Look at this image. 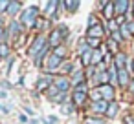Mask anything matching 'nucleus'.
<instances>
[{
    "mask_svg": "<svg viewBox=\"0 0 134 124\" xmlns=\"http://www.w3.org/2000/svg\"><path fill=\"white\" fill-rule=\"evenodd\" d=\"M37 15H39V8L31 6V8H28V11H24V13H22L20 20H22V24H24V26H31V24H35Z\"/></svg>",
    "mask_w": 134,
    "mask_h": 124,
    "instance_id": "nucleus-1",
    "label": "nucleus"
},
{
    "mask_svg": "<svg viewBox=\"0 0 134 124\" xmlns=\"http://www.w3.org/2000/svg\"><path fill=\"white\" fill-rule=\"evenodd\" d=\"M66 33H68V31H66V28H64V26H61L59 29L52 31V35H50V46L57 48V46L61 44V40H63V35H66Z\"/></svg>",
    "mask_w": 134,
    "mask_h": 124,
    "instance_id": "nucleus-2",
    "label": "nucleus"
},
{
    "mask_svg": "<svg viewBox=\"0 0 134 124\" xmlns=\"http://www.w3.org/2000/svg\"><path fill=\"white\" fill-rule=\"evenodd\" d=\"M42 49H44V37H37V38H35V42L31 44V48H30L28 55H30V57H35V55H39Z\"/></svg>",
    "mask_w": 134,
    "mask_h": 124,
    "instance_id": "nucleus-3",
    "label": "nucleus"
},
{
    "mask_svg": "<svg viewBox=\"0 0 134 124\" xmlns=\"http://www.w3.org/2000/svg\"><path fill=\"white\" fill-rule=\"evenodd\" d=\"M59 66H61V58L55 57V55H52V57L48 58V62H46V71H48V73H53V71H57Z\"/></svg>",
    "mask_w": 134,
    "mask_h": 124,
    "instance_id": "nucleus-4",
    "label": "nucleus"
},
{
    "mask_svg": "<svg viewBox=\"0 0 134 124\" xmlns=\"http://www.w3.org/2000/svg\"><path fill=\"white\" fill-rule=\"evenodd\" d=\"M92 53H94V51H92L88 46H86V49H85V44L81 46V62H83L85 66H88V64L92 62Z\"/></svg>",
    "mask_w": 134,
    "mask_h": 124,
    "instance_id": "nucleus-5",
    "label": "nucleus"
},
{
    "mask_svg": "<svg viewBox=\"0 0 134 124\" xmlns=\"http://www.w3.org/2000/svg\"><path fill=\"white\" fill-rule=\"evenodd\" d=\"M129 2H127V0H118V2H114V11L121 17L123 13H127V9H129Z\"/></svg>",
    "mask_w": 134,
    "mask_h": 124,
    "instance_id": "nucleus-6",
    "label": "nucleus"
},
{
    "mask_svg": "<svg viewBox=\"0 0 134 124\" xmlns=\"http://www.w3.org/2000/svg\"><path fill=\"white\" fill-rule=\"evenodd\" d=\"M99 91H101V97H105L107 100H110V99L114 97V89H112L110 84H105V86L101 84V86H99Z\"/></svg>",
    "mask_w": 134,
    "mask_h": 124,
    "instance_id": "nucleus-7",
    "label": "nucleus"
},
{
    "mask_svg": "<svg viewBox=\"0 0 134 124\" xmlns=\"http://www.w3.org/2000/svg\"><path fill=\"white\" fill-rule=\"evenodd\" d=\"M134 33V22H127V24H121V37L129 38L130 35Z\"/></svg>",
    "mask_w": 134,
    "mask_h": 124,
    "instance_id": "nucleus-8",
    "label": "nucleus"
},
{
    "mask_svg": "<svg viewBox=\"0 0 134 124\" xmlns=\"http://www.w3.org/2000/svg\"><path fill=\"white\" fill-rule=\"evenodd\" d=\"M92 109H94V111H97V113H107L108 104H107L105 100H99V102H94V104H92Z\"/></svg>",
    "mask_w": 134,
    "mask_h": 124,
    "instance_id": "nucleus-9",
    "label": "nucleus"
},
{
    "mask_svg": "<svg viewBox=\"0 0 134 124\" xmlns=\"http://www.w3.org/2000/svg\"><path fill=\"white\" fill-rule=\"evenodd\" d=\"M88 37H92V38H101V37H103V28H101V26L90 28V29H88Z\"/></svg>",
    "mask_w": 134,
    "mask_h": 124,
    "instance_id": "nucleus-10",
    "label": "nucleus"
},
{
    "mask_svg": "<svg viewBox=\"0 0 134 124\" xmlns=\"http://www.w3.org/2000/svg\"><path fill=\"white\" fill-rule=\"evenodd\" d=\"M103 15L107 17V18H112V15H114V4L112 2H103Z\"/></svg>",
    "mask_w": 134,
    "mask_h": 124,
    "instance_id": "nucleus-11",
    "label": "nucleus"
},
{
    "mask_svg": "<svg viewBox=\"0 0 134 124\" xmlns=\"http://www.w3.org/2000/svg\"><path fill=\"white\" fill-rule=\"evenodd\" d=\"M55 88L61 89V91H66V89L70 88V80H68V79H57V80H55Z\"/></svg>",
    "mask_w": 134,
    "mask_h": 124,
    "instance_id": "nucleus-12",
    "label": "nucleus"
},
{
    "mask_svg": "<svg viewBox=\"0 0 134 124\" xmlns=\"http://www.w3.org/2000/svg\"><path fill=\"white\" fill-rule=\"evenodd\" d=\"M50 82H52V80H50L48 77H41V79H39V84H37V89H39V91L46 89V88L50 86Z\"/></svg>",
    "mask_w": 134,
    "mask_h": 124,
    "instance_id": "nucleus-13",
    "label": "nucleus"
},
{
    "mask_svg": "<svg viewBox=\"0 0 134 124\" xmlns=\"http://www.w3.org/2000/svg\"><path fill=\"white\" fill-rule=\"evenodd\" d=\"M118 79H119V84H129V73H127V69H119L118 71Z\"/></svg>",
    "mask_w": 134,
    "mask_h": 124,
    "instance_id": "nucleus-14",
    "label": "nucleus"
},
{
    "mask_svg": "<svg viewBox=\"0 0 134 124\" xmlns=\"http://www.w3.org/2000/svg\"><path fill=\"white\" fill-rule=\"evenodd\" d=\"M85 99H86V93H83V91H75L74 93V102L75 104H83Z\"/></svg>",
    "mask_w": 134,
    "mask_h": 124,
    "instance_id": "nucleus-15",
    "label": "nucleus"
},
{
    "mask_svg": "<svg viewBox=\"0 0 134 124\" xmlns=\"http://www.w3.org/2000/svg\"><path fill=\"white\" fill-rule=\"evenodd\" d=\"M19 31H20V26H19V22H13V24L9 26V29H8V37H11V35L15 37Z\"/></svg>",
    "mask_w": 134,
    "mask_h": 124,
    "instance_id": "nucleus-16",
    "label": "nucleus"
},
{
    "mask_svg": "<svg viewBox=\"0 0 134 124\" xmlns=\"http://www.w3.org/2000/svg\"><path fill=\"white\" fill-rule=\"evenodd\" d=\"M103 62V53L101 51H94V55H92V64H101Z\"/></svg>",
    "mask_w": 134,
    "mask_h": 124,
    "instance_id": "nucleus-17",
    "label": "nucleus"
},
{
    "mask_svg": "<svg viewBox=\"0 0 134 124\" xmlns=\"http://www.w3.org/2000/svg\"><path fill=\"white\" fill-rule=\"evenodd\" d=\"M116 113H118V104L116 102H110L108 104V109H107V115L108 117H116Z\"/></svg>",
    "mask_w": 134,
    "mask_h": 124,
    "instance_id": "nucleus-18",
    "label": "nucleus"
},
{
    "mask_svg": "<svg viewBox=\"0 0 134 124\" xmlns=\"http://www.w3.org/2000/svg\"><path fill=\"white\" fill-rule=\"evenodd\" d=\"M97 80H99V82H103V86H105L107 82H110V75H108L107 71H101V73L97 75Z\"/></svg>",
    "mask_w": 134,
    "mask_h": 124,
    "instance_id": "nucleus-19",
    "label": "nucleus"
},
{
    "mask_svg": "<svg viewBox=\"0 0 134 124\" xmlns=\"http://www.w3.org/2000/svg\"><path fill=\"white\" fill-rule=\"evenodd\" d=\"M19 8H20V4H19V2H9V8H8V13H9V15H15V13L19 11Z\"/></svg>",
    "mask_w": 134,
    "mask_h": 124,
    "instance_id": "nucleus-20",
    "label": "nucleus"
},
{
    "mask_svg": "<svg viewBox=\"0 0 134 124\" xmlns=\"http://www.w3.org/2000/svg\"><path fill=\"white\" fill-rule=\"evenodd\" d=\"M99 44H101L99 38H92V37H88V40H86V46H88L90 49H92V48H97Z\"/></svg>",
    "mask_w": 134,
    "mask_h": 124,
    "instance_id": "nucleus-21",
    "label": "nucleus"
},
{
    "mask_svg": "<svg viewBox=\"0 0 134 124\" xmlns=\"http://www.w3.org/2000/svg\"><path fill=\"white\" fill-rule=\"evenodd\" d=\"M125 60H127V58H125V55H123V53L116 55V66H118L119 69H123V64H125Z\"/></svg>",
    "mask_w": 134,
    "mask_h": 124,
    "instance_id": "nucleus-22",
    "label": "nucleus"
},
{
    "mask_svg": "<svg viewBox=\"0 0 134 124\" xmlns=\"http://www.w3.org/2000/svg\"><path fill=\"white\" fill-rule=\"evenodd\" d=\"M9 55V48L6 46V44H0V58H4V57H8Z\"/></svg>",
    "mask_w": 134,
    "mask_h": 124,
    "instance_id": "nucleus-23",
    "label": "nucleus"
},
{
    "mask_svg": "<svg viewBox=\"0 0 134 124\" xmlns=\"http://www.w3.org/2000/svg\"><path fill=\"white\" fill-rule=\"evenodd\" d=\"M85 124H103V120L101 119H94V117H86Z\"/></svg>",
    "mask_w": 134,
    "mask_h": 124,
    "instance_id": "nucleus-24",
    "label": "nucleus"
},
{
    "mask_svg": "<svg viewBox=\"0 0 134 124\" xmlns=\"http://www.w3.org/2000/svg\"><path fill=\"white\" fill-rule=\"evenodd\" d=\"M64 6L68 8V11H75V8L79 6V2H77V0H74V2H64Z\"/></svg>",
    "mask_w": 134,
    "mask_h": 124,
    "instance_id": "nucleus-25",
    "label": "nucleus"
},
{
    "mask_svg": "<svg viewBox=\"0 0 134 124\" xmlns=\"http://www.w3.org/2000/svg\"><path fill=\"white\" fill-rule=\"evenodd\" d=\"M55 6H57V2H53V0H52V2H48V6H46V15H52Z\"/></svg>",
    "mask_w": 134,
    "mask_h": 124,
    "instance_id": "nucleus-26",
    "label": "nucleus"
},
{
    "mask_svg": "<svg viewBox=\"0 0 134 124\" xmlns=\"http://www.w3.org/2000/svg\"><path fill=\"white\" fill-rule=\"evenodd\" d=\"M64 53H66V49L59 46V48H55V53H53V55H55V57H59V58H63V57H64Z\"/></svg>",
    "mask_w": 134,
    "mask_h": 124,
    "instance_id": "nucleus-27",
    "label": "nucleus"
},
{
    "mask_svg": "<svg viewBox=\"0 0 134 124\" xmlns=\"http://www.w3.org/2000/svg\"><path fill=\"white\" fill-rule=\"evenodd\" d=\"M108 75H110V84H116V82L119 80V79H118V71L112 69V71H108Z\"/></svg>",
    "mask_w": 134,
    "mask_h": 124,
    "instance_id": "nucleus-28",
    "label": "nucleus"
},
{
    "mask_svg": "<svg viewBox=\"0 0 134 124\" xmlns=\"http://www.w3.org/2000/svg\"><path fill=\"white\" fill-rule=\"evenodd\" d=\"M83 80V73H75L74 77H72V84H79Z\"/></svg>",
    "mask_w": 134,
    "mask_h": 124,
    "instance_id": "nucleus-29",
    "label": "nucleus"
},
{
    "mask_svg": "<svg viewBox=\"0 0 134 124\" xmlns=\"http://www.w3.org/2000/svg\"><path fill=\"white\" fill-rule=\"evenodd\" d=\"M94 26H97V18H96L94 15H90V18H88V29L94 28Z\"/></svg>",
    "mask_w": 134,
    "mask_h": 124,
    "instance_id": "nucleus-30",
    "label": "nucleus"
},
{
    "mask_svg": "<svg viewBox=\"0 0 134 124\" xmlns=\"http://www.w3.org/2000/svg\"><path fill=\"white\" fill-rule=\"evenodd\" d=\"M112 40H116V42H118V40H121V31H119V29L112 33Z\"/></svg>",
    "mask_w": 134,
    "mask_h": 124,
    "instance_id": "nucleus-31",
    "label": "nucleus"
},
{
    "mask_svg": "<svg viewBox=\"0 0 134 124\" xmlns=\"http://www.w3.org/2000/svg\"><path fill=\"white\" fill-rule=\"evenodd\" d=\"M108 49H110L112 53H118V46H116V42H114V40H112V42L108 44Z\"/></svg>",
    "mask_w": 134,
    "mask_h": 124,
    "instance_id": "nucleus-32",
    "label": "nucleus"
},
{
    "mask_svg": "<svg viewBox=\"0 0 134 124\" xmlns=\"http://www.w3.org/2000/svg\"><path fill=\"white\" fill-rule=\"evenodd\" d=\"M75 91H83V93H86V91H88V86H86V84H79Z\"/></svg>",
    "mask_w": 134,
    "mask_h": 124,
    "instance_id": "nucleus-33",
    "label": "nucleus"
},
{
    "mask_svg": "<svg viewBox=\"0 0 134 124\" xmlns=\"http://www.w3.org/2000/svg\"><path fill=\"white\" fill-rule=\"evenodd\" d=\"M6 8H9V2H4L2 0V2H0V11H8Z\"/></svg>",
    "mask_w": 134,
    "mask_h": 124,
    "instance_id": "nucleus-34",
    "label": "nucleus"
},
{
    "mask_svg": "<svg viewBox=\"0 0 134 124\" xmlns=\"http://www.w3.org/2000/svg\"><path fill=\"white\" fill-rule=\"evenodd\" d=\"M8 37V33L4 31V29H0V44H4V38Z\"/></svg>",
    "mask_w": 134,
    "mask_h": 124,
    "instance_id": "nucleus-35",
    "label": "nucleus"
},
{
    "mask_svg": "<svg viewBox=\"0 0 134 124\" xmlns=\"http://www.w3.org/2000/svg\"><path fill=\"white\" fill-rule=\"evenodd\" d=\"M108 28H110V31H112V33H114V31H118V22H114V20H112Z\"/></svg>",
    "mask_w": 134,
    "mask_h": 124,
    "instance_id": "nucleus-36",
    "label": "nucleus"
},
{
    "mask_svg": "<svg viewBox=\"0 0 134 124\" xmlns=\"http://www.w3.org/2000/svg\"><path fill=\"white\" fill-rule=\"evenodd\" d=\"M63 71H64V73L72 71V64H63Z\"/></svg>",
    "mask_w": 134,
    "mask_h": 124,
    "instance_id": "nucleus-37",
    "label": "nucleus"
},
{
    "mask_svg": "<svg viewBox=\"0 0 134 124\" xmlns=\"http://www.w3.org/2000/svg\"><path fill=\"white\" fill-rule=\"evenodd\" d=\"M64 97H66V95H64V93H61V95L53 97V100H59V102H63V100H64Z\"/></svg>",
    "mask_w": 134,
    "mask_h": 124,
    "instance_id": "nucleus-38",
    "label": "nucleus"
},
{
    "mask_svg": "<svg viewBox=\"0 0 134 124\" xmlns=\"http://www.w3.org/2000/svg\"><path fill=\"white\" fill-rule=\"evenodd\" d=\"M74 109H75L74 106H64V113H72Z\"/></svg>",
    "mask_w": 134,
    "mask_h": 124,
    "instance_id": "nucleus-39",
    "label": "nucleus"
},
{
    "mask_svg": "<svg viewBox=\"0 0 134 124\" xmlns=\"http://www.w3.org/2000/svg\"><path fill=\"white\" fill-rule=\"evenodd\" d=\"M0 111H4V113H9V108H8V106H2V104H0Z\"/></svg>",
    "mask_w": 134,
    "mask_h": 124,
    "instance_id": "nucleus-40",
    "label": "nucleus"
},
{
    "mask_svg": "<svg viewBox=\"0 0 134 124\" xmlns=\"http://www.w3.org/2000/svg\"><path fill=\"white\" fill-rule=\"evenodd\" d=\"M0 99H8V93L6 91H0Z\"/></svg>",
    "mask_w": 134,
    "mask_h": 124,
    "instance_id": "nucleus-41",
    "label": "nucleus"
},
{
    "mask_svg": "<svg viewBox=\"0 0 134 124\" xmlns=\"http://www.w3.org/2000/svg\"><path fill=\"white\" fill-rule=\"evenodd\" d=\"M130 89H132V91H134V82H132V84H130Z\"/></svg>",
    "mask_w": 134,
    "mask_h": 124,
    "instance_id": "nucleus-42",
    "label": "nucleus"
},
{
    "mask_svg": "<svg viewBox=\"0 0 134 124\" xmlns=\"http://www.w3.org/2000/svg\"><path fill=\"white\" fill-rule=\"evenodd\" d=\"M2 24H4V22H2V18H0V29H2Z\"/></svg>",
    "mask_w": 134,
    "mask_h": 124,
    "instance_id": "nucleus-43",
    "label": "nucleus"
},
{
    "mask_svg": "<svg viewBox=\"0 0 134 124\" xmlns=\"http://www.w3.org/2000/svg\"><path fill=\"white\" fill-rule=\"evenodd\" d=\"M132 69H134V62H132Z\"/></svg>",
    "mask_w": 134,
    "mask_h": 124,
    "instance_id": "nucleus-44",
    "label": "nucleus"
}]
</instances>
